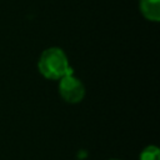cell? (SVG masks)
Wrapping results in <instances>:
<instances>
[{
	"mask_svg": "<svg viewBox=\"0 0 160 160\" xmlns=\"http://www.w3.org/2000/svg\"><path fill=\"white\" fill-rule=\"evenodd\" d=\"M38 69L42 76L50 80H60L72 74L68 56L60 48H49L44 50L38 61Z\"/></svg>",
	"mask_w": 160,
	"mask_h": 160,
	"instance_id": "cell-1",
	"label": "cell"
},
{
	"mask_svg": "<svg viewBox=\"0 0 160 160\" xmlns=\"http://www.w3.org/2000/svg\"><path fill=\"white\" fill-rule=\"evenodd\" d=\"M59 92L60 96L70 104L80 102L85 95V88L81 80L74 76V74L66 75L60 79L59 82Z\"/></svg>",
	"mask_w": 160,
	"mask_h": 160,
	"instance_id": "cell-2",
	"label": "cell"
},
{
	"mask_svg": "<svg viewBox=\"0 0 160 160\" xmlns=\"http://www.w3.org/2000/svg\"><path fill=\"white\" fill-rule=\"evenodd\" d=\"M140 10L146 19L158 21L160 19V0H140Z\"/></svg>",
	"mask_w": 160,
	"mask_h": 160,
	"instance_id": "cell-3",
	"label": "cell"
},
{
	"mask_svg": "<svg viewBox=\"0 0 160 160\" xmlns=\"http://www.w3.org/2000/svg\"><path fill=\"white\" fill-rule=\"evenodd\" d=\"M140 160H160V151L158 146L155 145L146 146L140 154Z\"/></svg>",
	"mask_w": 160,
	"mask_h": 160,
	"instance_id": "cell-4",
	"label": "cell"
},
{
	"mask_svg": "<svg viewBox=\"0 0 160 160\" xmlns=\"http://www.w3.org/2000/svg\"><path fill=\"white\" fill-rule=\"evenodd\" d=\"M110 160H119V159H110Z\"/></svg>",
	"mask_w": 160,
	"mask_h": 160,
	"instance_id": "cell-5",
	"label": "cell"
}]
</instances>
